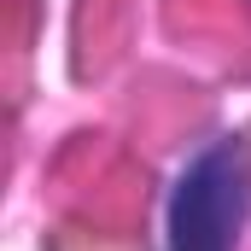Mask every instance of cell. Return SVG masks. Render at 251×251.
<instances>
[{"mask_svg": "<svg viewBox=\"0 0 251 251\" xmlns=\"http://www.w3.org/2000/svg\"><path fill=\"white\" fill-rule=\"evenodd\" d=\"M251 204V158L246 140H210L176 181L170 199V251H234Z\"/></svg>", "mask_w": 251, "mask_h": 251, "instance_id": "cell-1", "label": "cell"}]
</instances>
